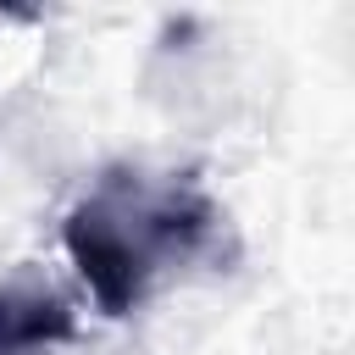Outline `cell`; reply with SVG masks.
<instances>
[{
	"mask_svg": "<svg viewBox=\"0 0 355 355\" xmlns=\"http://www.w3.org/2000/svg\"><path fill=\"white\" fill-rule=\"evenodd\" d=\"M222 211L194 178L150 183L144 172H105L61 222V244L105 316H128L155 272L200 255Z\"/></svg>",
	"mask_w": 355,
	"mask_h": 355,
	"instance_id": "obj_1",
	"label": "cell"
},
{
	"mask_svg": "<svg viewBox=\"0 0 355 355\" xmlns=\"http://www.w3.org/2000/svg\"><path fill=\"white\" fill-rule=\"evenodd\" d=\"M78 333L72 305L44 283H0V355H44Z\"/></svg>",
	"mask_w": 355,
	"mask_h": 355,
	"instance_id": "obj_2",
	"label": "cell"
}]
</instances>
